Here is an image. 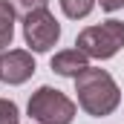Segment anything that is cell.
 <instances>
[{
	"label": "cell",
	"instance_id": "obj_1",
	"mask_svg": "<svg viewBox=\"0 0 124 124\" xmlns=\"http://www.w3.org/2000/svg\"><path fill=\"white\" fill-rule=\"evenodd\" d=\"M75 93H78V107L93 118H104L116 113V107L121 104V90L116 78L98 66H87L75 78Z\"/></svg>",
	"mask_w": 124,
	"mask_h": 124
},
{
	"label": "cell",
	"instance_id": "obj_2",
	"mask_svg": "<svg viewBox=\"0 0 124 124\" xmlns=\"http://www.w3.org/2000/svg\"><path fill=\"white\" fill-rule=\"evenodd\" d=\"M75 46L95 61H110L113 55H118L124 49V20H104L98 26H87V29L78 35Z\"/></svg>",
	"mask_w": 124,
	"mask_h": 124
},
{
	"label": "cell",
	"instance_id": "obj_3",
	"mask_svg": "<svg viewBox=\"0 0 124 124\" xmlns=\"http://www.w3.org/2000/svg\"><path fill=\"white\" fill-rule=\"evenodd\" d=\"M26 110H29L32 121L38 124H72L75 113H78L75 101L55 87H38L32 93Z\"/></svg>",
	"mask_w": 124,
	"mask_h": 124
},
{
	"label": "cell",
	"instance_id": "obj_4",
	"mask_svg": "<svg viewBox=\"0 0 124 124\" xmlns=\"http://www.w3.org/2000/svg\"><path fill=\"white\" fill-rule=\"evenodd\" d=\"M61 38V23L49 9H38L23 17V40L32 52H49Z\"/></svg>",
	"mask_w": 124,
	"mask_h": 124
},
{
	"label": "cell",
	"instance_id": "obj_5",
	"mask_svg": "<svg viewBox=\"0 0 124 124\" xmlns=\"http://www.w3.org/2000/svg\"><path fill=\"white\" fill-rule=\"evenodd\" d=\"M35 58L29 49H9L6 55H0V81L9 87H20L35 75Z\"/></svg>",
	"mask_w": 124,
	"mask_h": 124
},
{
	"label": "cell",
	"instance_id": "obj_6",
	"mask_svg": "<svg viewBox=\"0 0 124 124\" xmlns=\"http://www.w3.org/2000/svg\"><path fill=\"white\" fill-rule=\"evenodd\" d=\"M49 66H52V72H58L63 78H72V81H75V78L90 66V58H87L78 46H75V49H61V52L52 55Z\"/></svg>",
	"mask_w": 124,
	"mask_h": 124
},
{
	"label": "cell",
	"instance_id": "obj_7",
	"mask_svg": "<svg viewBox=\"0 0 124 124\" xmlns=\"http://www.w3.org/2000/svg\"><path fill=\"white\" fill-rule=\"evenodd\" d=\"M15 9L9 6V0H0V46H12L15 40Z\"/></svg>",
	"mask_w": 124,
	"mask_h": 124
},
{
	"label": "cell",
	"instance_id": "obj_8",
	"mask_svg": "<svg viewBox=\"0 0 124 124\" xmlns=\"http://www.w3.org/2000/svg\"><path fill=\"white\" fill-rule=\"evenodd\" d=\"M58 3H61V12L69 20H81L95 9V0H58Z\"/></svg>",
	"mask_w": 124,
	"mask_h": 124
},
{
	"label": "cell",
	"instance_id": "obj_9",
	"mask_svg": "<svg viewBox=\"0 0 124 124\" xmlns=\"http://www.w3.org/2000/svg\"><path fill=\"white\" fill-rule=\"evenodd\" d=\"M46 3H49V0H9V6H12L15 15H20V17H26V15L38 12V9H46Z\"/></svg>",
	"mask_w": 124,
	"mask_h": 124
},
{
	"label": "cell",
	"instance_id": "obj_10",
	"mask_svg": "<svg viewBox=\"0 0 124 124\" xmlns=\"http://www.w3.org/2000/svg\"><path fill=\"white\" fill-rule=\"evenodd\" d=\"M20 121V110L15 101L9 98H0V124H17Z\"/></svg>",
	"mask_w": 124,
	"mask_h": 124
},
{
	"label": "cell",
	"instance_id": "obj_11",
	"mask_svg": "<svg viewBox=\"0 0 124 124\" xmlns=\"http://www.w3.org/2000/svg\"><path fill=\"white\" fill-rule=\"evenodd\" d=\"M98 3H101L104 12H118V9H124V0H98Z\"/></svg>",
	"mask_w": 124,
	"mask_h": 124
}]
</instances>
